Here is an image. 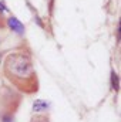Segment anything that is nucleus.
Wrapping results in <instances>:
<instances>
[{
    "label": "nucleus",
    "instance_id": "6e6552de",
    "mask_svg": "<svg viewBox=\"0 0 121 122\" xmlns=\"http://www.w3.org/2000/svg\"><path fill=\"white\" fill-rule=\"evenodd\" d=\"M53 6H54V0H49V10H50V14H53Z\"/></svg>",
    "mask_w": 121,
    "mask_h": 122
},
{
    "label": "nucleus",
    "instance_id": "1a4fd4ad",
    "mask_svg": "<svg viewBox=\"0 0 121 122\" xmlns=\"http://www.w3.org/2000/svg\"><path fill=\"white\" fill-rule=\"evenodd\" d=\"M1 61H3V53H0V67H1Z\"/></svg>",
    "mask_w": 121,
    "mask_h": 122
},
{
    "label": "nucleus",
    "instance_id": "f257e3e1",
    "mask_svg": "<svg viewBox=\"0 0 121 122\" xmlns=\"http://www.w3.org/2000/svg\"><path fill=\"white\" fill-rule=\"evenodd\" d=\"M3 77L24 95H34L40 90L38 75L33 57L26 50L9 53L1 61Z\"/></svg>",
    "mask_w": 121,
    "mask_h": 122
},
{
    "label": "nucleus",
    "instance_id": "39448f33",
    "mask_svg": "<svg viewBox=\"0 0 121 122\" xmlns=\"http://www.w3.org/2000/svg\"><path fill=\"white\" fill-rule=\"evenodd\" d=\"M29 122H50V117L47 114H36L30 118Z\"/></svg>",
    "mask_w": 121,
    "mask_h": 122
},
{
    "label": "nucleus",
    "instance_id": "9d476101",
    "mask_svg": "<svg viewBox=\"0 0 121 122\" xmlns=\"http://www.w3.org/2000/svg\"><path fill=\"white\" fill-rule=\"evenodd\" d=\"M0 44H1V38H0Z\"/></svg>",
    "mask_w": 121,
    "mask_h": 122
},
{
    "label": "nucleus",
    "instance_id": "423d86ee",
    "mask_svg": "<svg viewBox=\"0 0 121 122\" xmlns=\"http://www.w3.org/2000/svg\"><path fill=\"white\" fill-rule=\"evenodd\" d=\"M7 26H6V17H4V14L3 13H0V30H3V29H6Z\"/></svg>",
    "mask_w": 121,
    "mask_h": 122
},
{
    "label": "nucleus",
    "instance_id": "0eeeda50",
    "mask_svg": "<svg viewBox=\"0 0 121 122\" xmlns=\"http://www.w3.org/2000/svg\"><path fill=\"white\" fill-rule=\"evenodd\" d=\"M4 11H7V7H6L4 1H3V0H0V13H3V14H4Z\"/></svg>",
    "mask_w": 121,
    "mask_h": 122
},
{
    "label": "nucleus",
    "instance_id": "f03ea898",
    "mask_svg": "<svg viewBox=\"0 0 121 122\" xmlns=\"http://www.w3.org/2000/svg\"><path fill=\"white\" fill-rule=\"evenodd\" d=\"M6 26L11 31H14L16 34H19V36L24 34V26H23V23L17 17H14V16H10L9 19H6Z\"/></svg>",
    "mask_w": 121,
    "mask_h": 122
},
{
    "label": "nucleus",
    "instance_id": "7ed1b4c3",
    "mask_svg": "<svg viewBox=\"0 0 121 122\" xmlns=\"http://www.w3.org/2000/svg\"><path fill=\"white\" fill-rule=\"evenodd\" d=\"M47 108H49V104L46 101H43V99H36L34 104H33V112L34 114L44 112V111H47Z\"/></svg>",
    "mask_w": 121,
    "mask_h": 122
},
{
    "label": "nucleus",
    "instance_id": "20e7f679",
    "mask_svg": "<svg viewBox=\"0 0 121 122\" xmlns=\"http://www.w3.org/2000/svg\"><path fill=\"white\" fill-rule=\"evenodd\" d=\"M110 80H111V87L116 92L120 91V78H118V74L113 70L111 71V75H110Z\"/></svg>",
    "mask_w": 121,
    "mask_h": 122
}]
</instances>
